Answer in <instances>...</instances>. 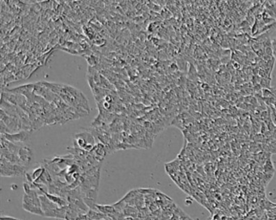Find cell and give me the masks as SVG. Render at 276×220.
Here are the masks:
<instances>
[{
  "label": "cell",
  "mask_w": 276,
  "mask_h": 220,
  "mask_svg": "<svg viewBox=\"0 0 276 220\" xmlns=\"http://www.w3.org/2000/svg\"><path fill=\"white\" fill-rule=\"evenodd\" d=\"M24 194L23 197V209L31 214L40 215L44 217V213L42 211L39 193L36 189L31 185L28 181L24 182Z\"/></svg>",
  "instance_id": "cell-1"
},
{
  "label": "cell",
  "mask_w": 276,
  "mask_h": 220,
  "mask_svg": "<svg viewBox=\"0 0 276 220\" xmlns=\"http://www.w3.org/2000/svg\"><path fill=\"white\" fill-rule=\"evenodd\" d=\"M40 201L42 205V211L44 213V217L54 218L65 219L67 211V206L61 207L49 199L45 194L40 195Z\"/></svg>",
  "instance_id": "cell-2"
},
{
  "label": "cell",
  "mask_w": 276,
  "mask_h": 220,
  "mask_svg": "<svg viewBox=\"0 0 276 220\" xmlns=\"http://www.w3.org/2000/svg\"><path fill=\"white\" fill-rule=\"evenodd\" d=\"M75 147H78L86 152H91L97 143L91 131H80L75 134Z\"/></svg>",
  "instance_id": "cell-3"
},
{
  "label": "cell",
  "mask_w": 276,
  "mask_h": 220,
  "mask_svg": "<svg viewBox=\"0 0 276 220\" xmlns=\"http://www.w3.org/2000/svg\"><path fill=\"white\" fill-rule=\"evenodd\" d=\"M26 167L23 165L12 164L1 156V176H20L26 174Z\"/></svg>",
  "instance_id": "cell-4"
},
{
  "label": "cell",
  "mask_w": 276,
  "mask_h": 220,
  "mask_svg": "<svg viewBox=\"0 0 276 220\" xmlns=\"http://www.w3.org/2000/svg\"><path fill=\"white\" fill-rule=\"evenodd\" d=\"M2 136L4 137L7 141L12 142V143L22 145L24 142L28 141V139H29L30 131L21 130L20 132H17V133H13V134H2Z\"/></svg>",
  "instance_id": "cell-5"
},
{
  "label": "cell",
  "mask_w": 276,
  "mask_h": 220,
  "mask_svg": "<svg viewBox=\"0 0 276 220\" xmlns=\"http://www.w3.org/2000/svg\"><path fill=\"white\" fill-rule=\"evenodd\" d=\"M33 150L28 146L21 145L19 151H18V157L20 159L23 166L28 168L30 165L31 162L33 160Z\"/></svg>",
  "instance_id": "cell-6"
},
{
  "label": "cell",
  "mask_w": 276,
  "mask_h": 220,
  "mask_svg": "<svg viewBox=\"0 0 276 220\" xmlns=\"http://www.w3.org/2000/svg\"><path fill=\"white\" fill-rule=\"evenodd\" d=\"M90 153L94 156V158L99 163H101V161L105 158V156H106V154L108 153V151H107V148H106L105 145H104L103 143H101V142H98L96 144L94 148L92 149Z\"/></svg>",
  "instance_id": "cell-7"
},
{
  "label": "cell",
  "mask_w": 276,
  "mask_h": 220,
  "mask_svg": "<svg viewBox=\"0 0 276 220\" xmlns=\"http://www.w3.org/2000/svg\"><path fill=\"white\" fill-rule=\"evenodd\" d=\"M95 210H98L100 213H102L103 215H106V216H109V215L114 214V212H116L117 210L115 209V207L114 205L109 206V205H96Z\"/></svg>",
  "instance_id": "cell-8"
},
{
  "label": "cell",
  "mask_w": 276,
  "mask_h": 220,
  "mask_svg": "<svg viewBox=\"0 0 276 220\" xmlns=\"http://www.w3.org/2000/svg\"><path fill=\"white\" fill-rule=\"evenodd\" d=\"M264 170L266 173H271L273 174L275 172V167H274L273 163L271 161V159H267L266 163L264 165Z\"/></svg>",
  "instance_id": "cell-9"
},
{
  "label": "cell",
  "mask_w": 276,
  "mask_h": 220,
  "mask_svg": "<svg viewBox=\"0 0 276 220\" xmlns=\"http://www.w3.org/2000/svg\"><path fill=\"white\" fill-rule=\"evenodd\" d=\"M271 49H272V53H273L274 57L276 59V36L271 40Z\"/></svg>",
  "instance_id": "cell-10"
},
{
  "label": "cell",
  "mask_w": 276,
  "mask_h": 220,
  "mask_svg": "<svg viewBox=\"0 0 276 220\" xmlns=\"http://www.w3.org/2000/svg\"><path fill=\"white\" fill-rule=\"evenodd\" d=\"M179 218H180V220H193L189 216V215H187L186 214H185L184 212L182 211V210H181V212H180Z\"/></svg>",
  "instance_id": "cell-11"
},
{
  "label": "cell",
  "mask_w": 276,
  "mask_h": 220,
  "mask_svg": "<svg viewBox=\"0 0 276 220\" xmlns=\"http://www.w3.org/2000/svg\"><path fill=\"white\" fill-rule=\"evenodd\" d=\"M1 219V220H20V219H16V218H12V217H3V216H2V217H1V219Z\"/></svg>",
  "instance_id": "cell-12"
},
{
  "label": "cell",
  "mask_w": 276,
  "mask_h": 220,
  "mask_svg": "<svg viewBox=\"0 0 276 220\" xmlns=\"http://www.w3.org/2000/svg\"><path fill=\"white\" fill-rule=\"evenodd\" d=\"M272 91H273V92H272L273 95L276 97V88H272Z\"/></svg>",
  "instance_id": "cell-13"
},
{
  "label": "cell",
  "mask_w": 276,
  "mask_h": 220,
  "mask_svg": "<svg viewBox=\"0 0 276 220\" xmlns=\"http://www.w3.org/2000/svg\"><path fill=\"white\" fill-rule=\"evenodd\" d=\"M124 220H134V219L132 217H126L125 218V219Z\"/></svg>",
  "instance_id": "cell-14"
}]
</instances>
